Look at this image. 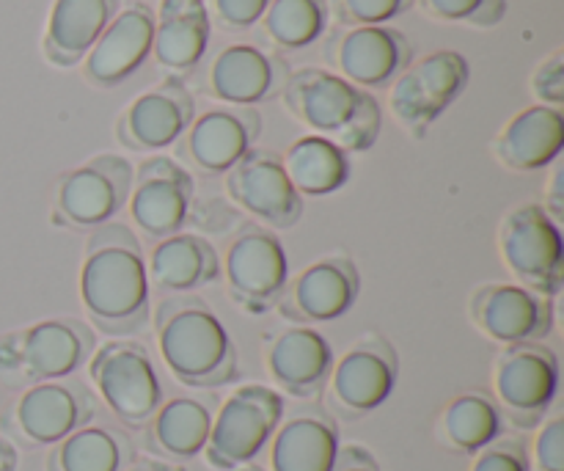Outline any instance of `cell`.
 I'll return each instance as SVG.
<instances>
[{
	"label": "cell",
	"instance_id": "1",
	"mask_svg": "<svg viewBox=\"0 0 564 471\" xmlns=\"http://www.w3.org/2000/svg\"><path fill=\"white\" fill-rule=\"evenodd\" d=\"M80 303L94 331L127 340L147 329L152 287L147 251L135 232L121 221L88 235L80 265Z\"/></svg>",
	"mask_w": 564,
	"mask_h": 471
},
{
	"label": "cell",
	"instance_id": "2",
	"mask_svg": "<svg viewBox=\"0 0 564 471\" xmlns=\"http://www.w3.org/2000/svg\"><path fill=\"white\" fill-rule=\"evenodd\" d=\"M152 320L160 356L180 384L220 389L237 378L235 340L204 298H160Z\"/></svg>",
	"mask_w": 564,
	"mask_h": 471
},
{
	"label": "cell",
	"instance_id": "3",
	"mask_svg": "<svg viewBox=\"0 0 564 471\" xmlns=\"http://www.w3.org/2000/svg\"><path fill=\"white\" fill-rule=\"evenodd\" d=\"M281 103L295 121L334 141L347 154L369 152L383 127L380 103L356 83L319 66L290 72Z\"/></svg>",
	"mask_w": 564,
	"mask_h": 471
},
{
	"label": "cell",
	"instance_id": "4",
	"mask_svg": "<svg viewBox=\"0 0 564 471\" xmlns=\"http://www.w3.org/2000/svg\"><path fill=\"white\" fill-rule=\"evenodd\" d=\"M97 351V334L80 318H50L0 334V381L11 389L64 381Z\"/></svg>",
	"mask_w": 564,
	"mask_h": 471
},
{
	"label": "cell",
	"instance_id": "5",
	"mask_svg": "<svg viewBox=\"0 0 564 471\" xmlns=\"http://www.w3.org/2000/svg\"><path fill=\"white\" fill-rule=\"evenodd\" d=\"M284 419L281 392L262 384H248L215 411L213 430L202 456L218 471H240L251 467L273 439Z\"/></svg>",
	"mask_w": 564,
	"mask_h": 471
},
{
	"label": "cell",
	"instance_id": "6",
	"mask_svg": "<svg viewBox=\"0 0 564 471\" xmlns=\"http://www.w3.org/2000/svg\"><path fill=\"white\" fill-rule=\"evenodd\" d=\"M135 169L121 154H94L86 163L64 171L55 182L53 224L86 232L110 224L132 191Z\"/></svg>",
	"mask_w": 564,
	"mask_h": 471
},
{
	"label": "cell",
	"instance_id": "7",
	"mask_svg": "<svg viewBox=\"0 0 564 471\" xmlns=\"http://www.w3.org/2000/svg\"><path fill=\"white\" fill-rule=\"evenodd\" d=\"M88 378L99 397L127 428H147L163 406V384L147 345L132 340L105 342L88 358Z\"/></svg>",
	"mask_w": 564,
	"mask_h": 471
},
{
	"label": "cell",
	"instance_id": "8",
	"mask_svg": "<svg viewBox=\"0 0 564 471\" xmlns=\"http://www.w3.org/2000/svg\"><path fill=\"white\" fill-rule=\"evenodd\" d=\"M499 254L518 285L545 298H556L564 287L562 226L543 204H521L510 210L499 226Z\"/></svg>",
	"mask_w": 564,
	"mask_h": 471
},
{
	"label": "cell",
	"instance_id": "9",
	"mask_svg": "<svg viewBox=\"0 0 564 471\" xmlns=\"http://www.w3.org/2000/svg\"><path fill=\"white\" fill-rule=\"evenodd\" d=\"M471 81V66L457 50L424 55L397 75L389 86V110L411 136L424 132L463 97Z\"/></svg>",
	"mask_w": 564,
	"mask_h": 471
},
{
	"label": "cell",
	"instance_id": "10",
	"mask_svg": "<svg viewBox=\"0 0 564 471\" xmlns=\"http://www.w3.org/2000/svg\"><path fill=\"white\" fill-rule=\"evenodd\" d=\"M224 270L231 301L246 314H268L286 290L290 257L279 240V232L259 221H246L231 237Z\"/></svg>",
	"mask_w": 564,
	"mask_h": 471
},
{
	"label": "cell",
	"instance_id": "11",
	"mask_svg": "<svg viewBox=\"0 0 564 471\" xmlns=\"http://www.w3.org/2000/svg\"><path fill=\"white\" fill-rule=\"evenodd\" d=\"M494 400L516 428L543 425L560 392V356L543 342L507 345L496 358Z\"/></svg>",
	"mask_w": 564,
	"mask_h": 471
},
{
	"label": "cell",
	"instance_id": "12",
	"mask_svg": "<svg viewBox=\"0 0 564 471\" xmlns=\"http://www.w3.org/2000/svg\"><path fill=\"white\" fill-rule=\"evenodd\" d=\"M400 378V356L397 347L380 331H367L358 336L345 356L334 362L328 378V406L347 422L378 411L394 395Z\"/></svg>",
	"mask_w": 564,
	"mask_h": 471
},
{
	"label": "cell",
	"instance_id": "13",
	"mask_svg": "<svg viewBox=\"0 0 564 471\" xmlns=\"http://www.w3.org/2000/svg\"><path fill=\"white\" fill-rule=\"evenodd\" d=\"M97 414L91 389L77 378L28 386L3 414V430L25 447H53Z\"/></svg>",
	"mask_w": 564,
	"mask_h": 471
},
{
	"label": "cell",
	"instance_id": "14",
	"mask_svg": "<svg viewBox=\"0 0 564 471\" xmlns=\"http://www.w3.org/2000/svg\"><path fill=\"white\" fill-rule=\"evenodd\" d=\"M262 136V114L257 108L220 105L196 116L185 136L174 143L185 169L202 176H224L235 169Z\"/></svg>",
	"mask_w": 564,
	"mask_h": 471
},
{
	"label": "cell",
	"instance_id": "15",
	"mask_svg": "<svg viewBox=\"0 0 564 471\" xmlns=\"http://www.w3.org/2000/svg\"><path fill=\"white\" fill-rule=\"evenodd\" d=\"M361 296V274L347 254H325L286 281L279 314L295 325L334 323L350 314Z\"/></svg>",
	"mask_w": 564,
	"mask_h": 471
},
{
	"label": "cell",
	"instance_id": "16",
	"mask_svg": "<svg viewBox=\"0 0 564 471\" xmlns=\"http://www.w3.org/2000/svg\"><path fill=\"white\" fill-rule=\"evenodd\" d=\"M196 182L193 174L169 154H152L143 160L132 176V191L127 199L130 218L143 237L152 243L176 235L191 218Z\"/></svg>",
	"mask_w": 564,
	"mask_h": 471
},
{
	"label": "cell",
	"instance_id": "17",
	"mask_svg": "<svg viewBox=\"0 0 564 471\" xmlns=\"http://www.w3.org/2000/svg\"><path fill=\"white\" fill-rule=\"evenodd\" d=\"M196 119V99L182 77H163L138 94L116 119V141L130 152L152 154L174 147Z\"/></svg>",
	"mask_w": 564,
	"mask_h": 471
},
{
	"label": "cell",
	"instance_id": "18",
	"mask_svg": "<svg viewBox=\"0 0 564 471\" xmlns=\"http://www.w3.org/2000/svg\"><path fill=\"white\" fill-rule=\"evenodd\" d=\"M325 58L336 75L358 88H389L402 69L413 64V44L400 28L352 25L341 28L325 44Z\"/></svg>",
	"mask_w": 564,
	"mask_h": 471
},
{
	"label": "cell",
	"instance_id": "19",
	"mask_svg": "<svg viewBox=\"0 0 564 471\" xmlns=\"http://www.w3.org/2000/svg\"><path fill=\"white\" fill-rule=\"evenodd\" d=\"M226 193L268 229H292L303 218V196L286 176L281 154L253 147L240 163L224 174Z\"/></svg>",
	"mask_w": 564,
	"mask_h": 471
},
{
	"label": "cell",
	"instance_id": "20",
	"mask_svg": "<svg viewBox=\"0 0 564 471\" xmlns=\"http://www.w3.org/2000/svg\"><path fill=\"white\" fill-rule=\"evenodd\" d=\"M468 318L499 345L543 342L554 331V303L518 281L482 285L468 301Z\"/></svg>",
	"mask_w": 564,
	"mask_h": 471
},
{
	"label": "cell",
	"instance_id": "21",
	"mask_svg": "<svg viewBox=\"0 0 564 471\" xmlns=\"http://www.w3.org/2000/svg\"><path fill=\"white\" fill-rule=\"evenodd\" d=\"M154 22L158 17L147 0H130L124 9H119V14L108 22L102 36L80 61L88 86L108 92L130 81L152 55Z\"/></svg>",
	"mask_w": 564,
	"mask_h": 471
},
{
	"label": "cell",
	"instance_id": "22",
	"mask_svg": "<svg viewBox=\"0 0 564 471\" xmlns=\"http://www.w3.org/2000/svg\"><path fill=\"white\" fill-rule=\"evenodd\" d=\"M290 64L281 55L257 44H229L207 66V94L224 105L257 108L281 97L290 77Z\"/></svg>",
	"mask_w": 564,
	"mask_h": 471
},
{
	"label": "cell",
	"instance_id": "23",
	"mask_svg": "<svg viewBox=\"0 0 564 471\" xmlns=\"http://www.w3.org/2000/svg\"><path fill=\"white\" fill-rule=\"evenodd\" d=\"M334 347L323 331L312 325H290L279 331L268 347V370L284 395L317 400L334 370Z\"/></svg>",
	"mask_w": 564,
	"mask_h": 471
},
{
	"label": "cell",
	"instance_id": "24",
	"mask_svg": "<svg viewBox=\"0 0 564 471\" xmlns=\"http://www.w3.org/2000/svg\"><path fill=\"white\" fill-rule=\"evenodd\" d=\"M341 439L339 422L325 408H301L281 419L270 439L273 471H334Z\"/></svg>",
	"mask_w": 564,
	"mask_h": 471
},
{
	"label": "cell",
	"instance_id": "25",
	"mask_svg": "<svg viewBox=\"0 0 564 471\" xmlns=\"http://www.w3.org/2000/svg\"><path fill=\"white\" fill-rule=\"evenodd\" d=\"M564 149V114L549 105L518 110L494 141V154L505 169L518 174L543 171L560 160Z\"/></svg>",
	"mask_w": 564,
	"mask_h": 471
},
{
	"label": "cell",
	"instance_id": "26",
	"mask_svg": "<svg viewBox=\"0 0 564 471\" xmlns=\"http://www.w3.org/2000/svg\"><path fill=\"white\" fill-rule=\"evenodd\" d=\"M154 17L152 55L160 69L174 77L196 69L213 36L207 0H160Z\"/></svg>",
	"mask_w": 564,
	"mask_h": 471
},
{
	"label": "cell",
	"instance_id": "27",
	"mask_svg": "<svg viewBox=\"0 0 564 471\" xmlns=\"http://www.w3.org/2000/svg\"><path fill=\"white\" fill-rule=\"evenodd\" d=\"M147 274L149 287L163 298L193 296L202 287L218 281L220 259L207 237L176 232L149 248Z\"/></svg>",
	"mask_w": 564,
	"mask_h": 471
},
{
	"label": "cell",
	"instance_id": "28",
	"mask_svg": "<svg viewBox=\"0 0 564 471\" xmlns=\"http://www.w3.org/2000/svg\"><path fill=\"white\" fill-rule=\"evenodd\" d=\"M119 9L121 0H53L42 36L44 61L58 69L80 64Z\"/></svg>",
	"mask_w": 564,
	"mask_h": 471
},
{
	"label": "cell",
	"instance_id": "29",
	"mask_svg": "<svg viewBox=\"0 0 564 471\" xmlns=\"http://www.w3.org/2000/svg\"><path fill=\"white\" fill-rule=\"evenodd\" d=\"M215 397H171L147 422V450L160 461L187 463L207 447L215 417Z\"/></svg>",
	"mask_w": 564,
	"mask_h": 471
},
{
	"label": "cell",
	"instance_id": "30",
	"mask_svg": "<svg viewBox=\"0 0 564 471\" xmlns=\"http://www.w3.org/2000/svg\"><path fill=\"white\" fill-rule=\"evenodd\" d=\"M286 176L303 199H325L350 182V154L323 136H303L281 154Z\"/></svg>",
	"mask_w": 564,
	"mask_h": 471
},
{
	"label": "cell",
	"instance_id": "31",
	"mask_svg": "<svg viewBox=\"0 0 564 471\" xmlns=\"http://www.w3.org/2000/svg\"><path fill=\"white\" fill-rule=\"evenodd\" d=\"M135 461L132 441L108 425H86L53 445L47 471H124Z\"/></svg>",
	"mask_w": 564,
	"mask_h": 471
},
{
	"label": "cell",
	"instance_id": "32",
	"mask_svg": "<svg viewBox=\"0 0 564 471\" xmlns=\"http://www.w3.org/2000/svg\"><path fill=\"white\" fill-rule=\"evenodd\" d=\"M505 433V414L485 392H463L441 417V436L460 456H477Z\"/></svg>",
	"mask_w": 564,
	"mask_h": 471
},
{
	"label": "cell",
	"instance_id": "33",
	"mask_svg": "<svg viewBox=\"0 0 564 471\" xmlns=\"http://www.w3.org/2000/svg\"><path fill=\"white\" fill-rule=\"evenodd\" d=\"M330 22L328 0H273L259 20L273 47L295 53L317 44Z\"/></svg>",
	"mask_w": 564,
	"mask_h": 471
},
{
	"label": "cell",
	"instance_id": "34",
	"mask_svg": "<svg viewBox=\"0 0 564 471\" xmlns=\"http://www.w3.org/2000/svg\"><path fill=\"white\" fill-rule=\"evenodd\" d=\"M433 20L471 28H496L507 17V0H419Z\"/></svg>",
	"mask_w": 564,
	"mask_h": 471
},
{
	"label": "cell",
	"instance_id": "35",
	"mask_svg": "<svg viewBox=\"0 0 564 471\" xmlns=\"http://www.w3.org/2000/svg\"><path fill=\"white\" fill-rule=\"evenodd\" d=\"M416 0H328L330 14L341 28L389 25L391 20L413 9Z\"/></svg>",
	"mask_w": 564,
	"mask_h": 471
},
{
	"label": "cell",
	"instance_id": "36",
	"mask_svg": "<svg viewBox=\"0 0 564 471\" xmlns=\"http://www.w3.org/2000/svg\"><path fill=\"white\" fill-rule=\"evenodd\" d=\"M270 3L273 0H213L209 20H215L220 31L240 33L257 25Z\"/></svg>",
	"mask_w": 564,
	"mask_h": 471
},
{
	"label": "cell",
	"instance_id": "37",
	"mask_svg": "<svg viewBox=\"0 0 564 471\" xmlns=\"http://www.w3.org/2000/svg\"><path fill=\"white\" fill-rule=\"evenodd\" d=\"M471 471H532V461L521 439H496L477 452Z\"/></svg>",
	"mask_w": 564,
	"mask_h": 471
},
{
	"label": "cell",
	"instance_id": "38",
	"mask_svg": "<svg viewBox=\"0 0 564 471\" xmlns=\"http://www.w3.org/2000/svg\"><path fill=\"white\" fill-rule=\"evenodd\" d=\"M532 94L538 105L562 108L564 105V53L554 50L532 75Z\"/></svg>",
	"mask_w": 564,
	"mask_h": 471
},
{
	"label": "cell",
	"instance_id": "39",
	"mask_svg": "<svg viewBox=\"0 0 564 471\" xmlns=\"http://www.w3.org/2000/svg\"><path fill=\"white\" fill-rule=\"evenodd\" d=\"M534 467L538 471H564V417L554 414L543 419L538 441H534Z\"/></svg>",
	"mask_w": 564,
	"mask_h": 471
},
{
	"label": "cell",
	"instance_id": "40",
	"mask_svg": "<svg viewBox=\"0 0 564 471\" xmlns=\"http://www.w3.org/2000/svg\"><path fill=\"white\" fill-rule=\"evenodd\" d=\"M334 471H383V469H380L378 458H375L367 447L347 445L339 450Z\"/></svg>",
	"mask_w": 564,
	"mask_h": 471
},
{
	"label": "cell",
	"instance_id": "41",
	"mask_svg": "<svg viewBox=\"0 0 564 471\" xmlns=\"http://www.w3.org/2000/svg\"><path fill=\"white\" fill-rule=\"evenodd\" d=\"M543 210L556 221V224H562V218H564V165L560 163V160H556L554 171H551V176H549Z\"/></svg>",
	"mask_w": 564,
	"mask_h": 471
},
{
	"label": "cell",
	"instance_id": "42",
	"mask_svg": "<svg viewBox=\"0 0 564 471\" xmlns=\"http://www.w3.org/2000/svg\"><path fill=\"white\" fill-rule=\"evenodd\" d=\"M124 471H185L180 463L160 461V458H141V461H132Z\"/></svg>",
	"mask_w": 564,
	"mask_h": 471
},
{
	"label": "cell",
	"instance_id": "43",
	"mask_svg": "<svg viewBox=\"0 0 564 471\" xmlns=\"http://www.w3.org/2000/svg\"><path fill=\"white\" fill-rule=\"evenodd\" d=\"M17 463H20V458H17L14 445L6 436H0V471H17Z\"/></svg>",
	"mask_w": 564,
	"mask_h": 471
},
{
	"label": "cell",
	"instance_id": "44",
	"mask_svg": "<svg viewBox=\"0 0 564 471\" xmlns=\"http://www.w3.org/2000/svg\"><path fill=\"white\" fill-rule=\"evenodd\" d=\"M240 471H264L262 467H253V463H251V467H246V469H240Z\"/></svg>",
	"mask_w": 564,
	"mask_h": 471
}]
</instances>
